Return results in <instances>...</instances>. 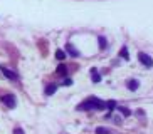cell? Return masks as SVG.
I'll return each instance as SVG.
<instances>
[{"mask_svg":"<svg viewBox=\"0 0 153 134\" xmlns=\"http://www.w3.org/2000/svg\"><path fill=\"white\" fill-rule=\"evenodd\" d=\"M77 109L79 111H86V109H106V102H103V101H99L96 97H89L88 101L79 104Z\"/></svg>","mask_w":153,"mask_h":134,"instance_id":"obj_1","label":"cell"},{"mask_svg":"<svg viewBox=\"0 0 153 134\" xmlns=\"http://www.w3.org/2000/svg\"><path fill=\"white\" fill-rule=\"evenodd\" d=\"M2 102H4L7 107H10V109H14V107H15V104H17V101H15L14 94H5V96H2Z\"/></svg>","mask_w":153,"mask_h":134,"instance_id":"obj_2","label":"cell"},{"mask_svg":"<svg viewBox=\"0 0 153 134\" xmlns=\"http://www.w3.org/2000/svg\"><path fill=\"white\" fill-rule=\"evenodd\" d=\"M138 60L141 64H143L145 67H153V59L150 57L148 54H145V52H140L138 54Z\"/></svg>","mask_w":153,"mask_h":134,"instance_id":"obj_3","label":"cell"},{"mask_svg":"<svg viewBox=\"0 0 153 134\" xmlns=\"http://www.w3.org/2000/svg\"><path fill=\"white\" fill-rule=\"evenodd\" d=\"M0 71H2V74H4L9 80H17L19 79V74H17V72H14V71H10L9 67L2 66V67H0Z\"/></svg>","mask_w":153,"mask_h":134,"instance_id":"obj_4","label":"cell"},{"mask_svg":"<svg viewBox=\"0 0 153 134\" xmlns=\"http://www.w3.org/2000/svg\"><path fill=\"white\" fill-rule=\"evenodd\" d=\"M66 50H68V52H71V55H72V57H77V55H79V50H77L76 47H72L71 44H68V45H66Z\"/></svg>","mask_w":153,"mask_h":134,"instance_id":"obj_5","label":"cell"},{"mask_svg":"<svg viewBox=\"0 0 153 134\" xmlns=\"http://www.w3.org/2000/svg\"><path fill=\"white\" fill-rule=\"evenodd\" d=\"M56 91H57V85L56 84H49L47 87H45V94H47V96H52Z\"/></svg>","mask_w":153,"mask_h":134,"instance_id":"obj_6","label":"cell"},{"mask_svg":"<svg viewBox=\"0 0 153 134\" xmlns=\"http://www.w3.org/2000/svg\"><path fill=\"white\" fill-rule=\"evenodd\" d=\"M138 80H135V79H131V80H128V89L130 91H136L138 89Z\"/></svg>","mask_w":153,"mask_h":134,"instance_id":"obj_7","label":"cell"},{"mask_svg":"<svg viewBox=\"0 0 153 134\" xmlns=\"http://www.w3.org/2000/svg\"><path fill=\"white\" fill-rule=\"evenodd\" d=\"M91 76H93V82H99V80H101V76L98 74L96 69H91Z\"/></svg>","mask_w":153,"mask_h":134,"instance_id":"obj_8","label":"cell"},{"mask_svg":"<svg viewBox=\"0 0 153 134\" xmlns=\"http://www.w3.org/2000/svg\"><path fill=\"white\" fill-rule=\"evenodd\" d=\"M106 109L114 111V109H116V101H108V102H106Z\"/></svg>","mask_w":153,"mask_h":134,"instance_id":"obj_9","label":"cell"},{"mask_svg":"<svg viewBox=\"0 0 153 134\" xmlns=\"http://www.w3.org/2000/svg\"><path fill=\"white\" fill-rule=\"evenodd\" d=\"M120 55H121L123 59H126V60L130 59V54H128V49H126V47H123V49L120 50Z\"/></svg>","mask_w":153,"mask_h":134,"instance_id":"obj_10","label":"cell"},{"mask_svg":"<svg viewBox=\"0 0 153 134\" xmlns=\"http://www.w3.org/2000/svg\"><path fill=\"white\" fill-rule=\"evenodd\" d=\"M116 109H118L120 112H121L123 116H130V114H131V111L128 109V107H116Z\"/></svg>","mask_w":153,"mask_h":134,"instance_id":"obj_11","label":"cell"},{"mask_svg":"<svg viewBox=\"0 0 153 134\" xmlns=\"http://www.w3.org/2000/svg\"><path fill=\"white\" fill-rule=\"evenodd\" d=\"M56 57H57L59 60H64V59H66V52H64V50H61V49H59L57 52H56Z\"/></svg>","mask_w":153,"mask_h":134,"instance_id":"obj_12","label":"cell"},{"mask_svg":"<svg viewBox=\"0 0 153 134\" xmlns=\"http://www.w3.org/2000/svg\"><path fill=\"white\" fill-rule=\"evenodd\" d=\"M96 134H111L106 127H96Z\"/></svg>","mask_w":153,"mask_h":134,"instance_id":"obj_13","label":"cell"},{"mask_svg":"<svg viewBox=\"0 0 153 134\" xmlns=\"http://www.w3.org/2000/svg\"><path fill=\"white\" fill-rule=\"evenodd\" d=\"M66 72H68V71H66V66H59V67H57V74H62V76H66Z\"/></svg>","mask_w":153,"mask_h":134,"instance_id":"obj_14","label":"cell"},{"mask_svg":"<svg viewBox=\"0 0 153 134\" xmlns=\"http://www.w3.org/2000/svg\"><path fill=\"white\" fill-rule=\"evenodd\" d=\"M99 45H101V49L106 47V39H104V37H99Z\"/></svg>","mask_w":153,"mask_h":134,"instance_id":"obj_15","label":"cell"},{"mask_svg":"<svg viewBox=\"0 0 153 134\" xmlns=\"http://www.w3.org/2000/svg\"><path fill=\"white\" fill-rule=\"evenodd\" d=\"M14 134H24V131H22V129H19V127H17V129L14 131Z\"/></svg>","mask_w":153,"mask_h":134,"instance_id":"obj_16","label":"cell"},{"mask_svg":"<svg viewBox=\"0 0 153 134\" xmlns=\"http://www.w3.org/2000/svg\"><path fill=\"white\" fill-rule=\"evenodd\" d=\"M64 84H66V85H71L72 80H71V79H66V80H64Z\"/></svg>","mask_w":153,"mask_h":134,"instance_id":"obj_17","label":"cell"}]
</instances>
